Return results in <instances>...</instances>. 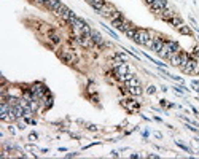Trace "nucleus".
Wrapping results in <instances>:
<instances>
[{
	"label": "nucleus",
	"instance_id": "nucleus-8",
	"mask_svg": "<svg viewBox=\"0 0 199 159\" xmlns=\"http://www.w3.org/2000/svg\"><path fill=\"white\" fill-rule=\"evenodd\" d=\"M91 38H92V42L96 43V45H101V46H104V45H105L104 38L101 37V33H97L96 30H91Z\"/></svg>",
	"mask_w": 199,
	"mask_h": 159
},
{
	"label": "nucleus",
	"instance_id": "nucleus-1",
	"mask_svg": "<svg viewBox=\"0 0 199 159\" xmlns=\"http://www.w3.org/2000/svg\"><path fill=\"white\" fill-rule=\"evenodd\" d=\"M148 38H150V32L145 30V29H137V33L134 37V42L137 45H147Z\"/></svg>",
	"mask_w": 199,
	"mask_h": 159
},
{
	"label": "nucleus",
	"instance_id": "nucleus-22",
	"mask_svg": "<svg viewBox=\"0 0 199 159\" xmlns=\"http://www.w3.org/2000/svg\"><path fill=\"white\" fill-rule=\"evenodd\" d=\"M197 54H199V46H194L193 48V58H196Z\"/></svg>",
	"mask_w": 199,
	"mask_h": 159
},
{
	"label": "nucleus",
	"instance_id": "nucleus-24",
	"mask_svg": "<svg viewBox=\"0 0 199 159\" xmlns=\"http://www.w3.org/2000/svg\"><path fill=\"white\" fill-rule=\"evenodd\" d=\"M35 2H38V3H45V5H46L49 0H35Z\"/></svg>",
	"mask_w": 199,
	"mask_h": 159
},
{
	"label": "nucleus",
	"instance_id": "nucleus-5",
	"mask_svg": "<svg viewBox=\"0 0 199 159\" xmlns=\"http://www.w3.org/2000/svg\"><path fill=\"white\" fill-rule=\"evenodd\" d=\"M164 43H166L164 38H161V37H154V43H153V48H151V49L154 51V53H159V51L163 49Z\"/></svg>",
	"mask_w": 199,
	"mask_h": 159
},
{
	"label": "nucleus",
	"instance_id": "nucleus-17",
	"mask_svg": "<svg viewBox=\"0 0 199 159\" xmlns=\"http://www.w3.org/2000/svg\"><path fill=\"white\" fill-rule=\"evenodd\" d=\"M51 105H53V97H51V95H48L46 100H45V108H49Z\"/></svg>",
	"mask_w": 199,
	"mask_h": 159
},
{
	"label": "nucleus",
	"instance_id": "nucleus-15",
	"mask_svg": "<svg viewBox=\"0 0 199 159\" xmlns=\"http://www.w3.org/2000/svg\"><path fill=\"white\" fill-rule=\"evenodd\" d=\"M172 16H175V14H174L170 10H167V8H166V10L163 11V13H161V18H163V19H166V21H169L170 18H172Z\"/></svg>",
	"mask_w": 199,
	"mask_h": 159
},
{
	"label": "nucleus",
	"instance_id": "nucleus-9",
	"mask_svg": "<svg viewBox=\"0 0 199 159\" xmlns=\"http://www.w3.org/2000/svg\"><path fill=\"white\" fill-rule=\"evenodd\" d=\"M169 62H170V64H172L174 67H180V62H182V59H180V53H174L172 56H170Z\"/></svg>",
	"mask_w": 199,
	"mask_h": 159
},
{
	"label": "nucleus",
	"instance_id": "nucleus-14",
	"mask_svg": "<svg viewBox=\"0 0 199 159\" xmlns=\"http://www.w3.org/2000/svg\"><path fill=\"white\" fill-rule=\"evenodd\" d=\"M124 33H126V37H128V38H131V40H134V37H135V33H137V29H135V27H129V29H128V30H126Z\"/></svg>",
	"mask_w": 199,
	"mask_h": 159
},
{
	"label": "nucleus",
	"instance_id": "nucleus-18",
	"mask_svg": "<svg viewBox=\"0 0 199 159\" xmlns=\"http://www.w3.org/2000/svg\"><path fill=\"white\" fill-rule=\"evenodd\" d=\"M175 143H177V146H179V148H182V150H183V151H186V153H191V150H190V148H188V146H185V145H182V143H180V142H175Z\"/></svg>",
	"mask_w": 199,
	"mask_h": 159
},
{
	"label": "nucleus",
	"instance_id": "nucleus-19",
	"mask_svg": "<svg viewBox=\"0 0 199 159\" xmlns=\"http://www.w3.org/2000/svg\"><path fill=\"white\" fill-rule=\"evenodd\" d=\"M49 40H51L53 43H59V37L56 35V33H51V35H49Z\"/></svg>",
	"mask_w": 199,
	"mask_h": 159
},
{
	"label": "nucleus",
	"instance_id": "nucleus-2",
	"mask_svg": "<svg viewBox=\"0 0 199 159\" xmlns=\"http://www.w3.org/2000/svg\"><path fill=\"white\" fill-rule=\"evenodd\" d=\"M150 8H151L153 13L161 14L163 11L167 8V0H153V3L150 5Z\"/></svg>",
	"mask_w": 199,
	"mask_h": 159
},
{
	"label": "nucleus",
	"instance_id": "nucleus-12",
	"mask_svg": "<svg viewBox=\"0 0 199 159\" xmlns=\"http://www.w3.org/2000/svg\"><path fill=\"white\" fill-rule=\"evenodd\" d=\"M169 22H170V24H172L174 27H177V29H179L180 26H183V21H182L180 18H177V16H172V18L169 19Z\"/></svg>",
	"mask_w": 199,
	"mask_h": 159
},
{
	"label": "nucleus",
	"instance_id": "nucleus-13",
	"mask_svg": "<svg viewBox=\"0 0 199 159\" xmlns=\"http://www.w3.org/2000/svg\"><path fill=\"white\" fill-rule=\"evenodd\" d=\"M128 91H129V94L131 95H142V86H134V88H128Z\"/></svg>",
	"mask_w": 199,
	"mask_h": 159
},
{
	"label": "nucleus",
	"instance_id": "nucleus-4",
	"mask_svg": "<svg viewBox=\"0 0 199 159\" xmlns=\"http://www.w3.org/2000/svg\"><path fill=\"white\" fill-rule=\"evenodd\" d=\"M196 67H197V62L194 61V58H190V61H188L183 67H180V69L185 73H196Z\"/></svg>",
	"mask_w": 199,
	"mask_h": 159
},
{
	"label": "nucleus",
	"instance_id": "nucleus-3",
	"mask_svg": "<svg viewBox=\"0 0 199 159\" xmlns=\"http://www.w3.org/2000/svg\"><path fill=\"white\" fill-rule=\"evenodd\" d=\"M59 58L62 59L65 64H75L76 62V56L72 53V51H69V49H62V51H59Z\"/></svg>",
	"mask_w": 199,
	"mask_h": 159
},
{
	"label": "nucleus",
	"instance_id": "nucleus-10",
	"mask_svg": "<svg viewBox=\"0 0 199 159\" xmlns=\"http://www.w3.org/2000/svg\"><path fill=\"white\" fill-rule=\"evenodd\" d=\"M166 42H167V45H169V48H170L172 53H180V45L177 42H174V40H166Z\"/></svg>",
	"mask_w": 199,
	"mask_h": 159
},
{
	"label": "nucleus",
	"instance_id": "nucleus-20",
	"mask_svg": "<svg viewBox=\"0 0 199 159\" xmlns=\"http://www.w3.org/2000/svg\"><path fill=\"white\" fill-rule=\"evenodd\" d=\"M104 27H105V26H104ZM105 30H107V32H108V33H110V35H112L113 38H118V37H117V33H115L112 29H108V27H105Z\"/></svg>",
	"mask_w": 199,
	"mask_h": 159
},
{
	"label": "nucleus",
	"instance_id": "nucleus-11",
	"mask_svg": "<svg viewBox=\"0 0 199 159\" xmlns=\"http://www.w3.org/2000/svg\"><path fill=\"white\" fill-rule=\"evenodd\" d=\"M126 83V86L128 88H134V86H140V80L139 78H135V76H132V78H129L128 81H124Z\"/></svg>",
	"mask_w": 199,
	"mask_h": 159
},
{
	"label": "nucleus",
	"instance_id": "nucleus-6",
	"mask_svg": "<svg viewBox=\"0 0 199 159\" xmlns=\"http://www.w3.org/2000/svg\"><path fill=\"white\" fill-rule=\"evenodd\" d=\"M86 2L89 3L96 11H101L104 8V5H105V0H86Z\"/></svg>",
	"mask_w": 199,
	"mask_h": 159
},
{
	"label": "nucleus",
	"instance_id": "nucleus-21",
	"mask_svg": "<svg viewBox=\"0 0 199 159\" xmlns=\"http://www.w3.org/2000/svg\"><path fill=\"white\" fill-rule=\"evenodd\" d=\"M147 92H148V94H154V92H156V88H154V86H150V88L147 89Z\"/></svg>",
	"mask_w": 199,
	"mask_h": 159
},
{
	"label": "nucleus",
	"instance_id": "nucleus-16",
	"mask_svg": "<svg viewBox=\"0 0 199 159\" xmlns=\"http://www.w3.org/2000/svg\"><path fill=\"white\" fill-rule=\"evenodd\" d=\"M179 32H180V33H185V35H190V33H191V30H190V29H188V27H186L185 24L179 27Z\"/></svg>",
	"mask_w": 199,
	"mask_h": 159
},
{
	"label": "nucleus",
	"instance_id": "nucleus-25",
	"mask_svg": "<svg viewBox=\"0 0 199 159\" xmlns=\"http://www.w3.org/2000/svg\"><path fill=\"white\" fill-rule=\"evenodd\" d=\"M76 154H78V153H69L67 157H73V156H76Z\"/></svg>",
	"mask_w": 199,
	"mask_h": 159
},
{
	"label": "nucleus",
	"instance_id": "nucleus-7",
	"mask_svg": "<svg viewBox=\"0 0 199 159\" xmlns=\"http://www.w3.org/2000/svg\"><path fill=\"white\" fill-rule=\"evenodd\" d=\"M129 73V67H128V64H121V65H118L117 67V75H118V80L121 78V76H124V75H128Z\"/></svg>",
	"mask_w": 199,
	"mask_h": 159
},
{
	"label": "nucleus",
	"instance_id": "nucleus-23",
	"mask_svg": "<svg viewBox=\"0 0 199 159\" xmlns=\"http://www.w3.org/2000/svg\"><path fill=\"white\" fill-rule=\"evenodd\" d=\"M29 139H30V140H32V142H34V140H35V139H37V134H35V132H32V134H30V135H29Z\"/></svg>",
	"mask_w": 199,
	"mask_h": 159
}]
</instances>
